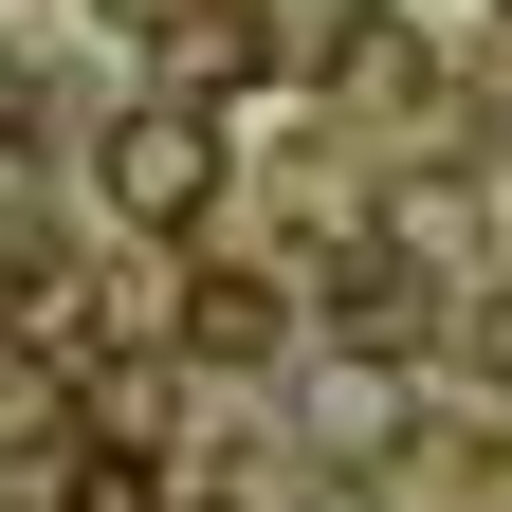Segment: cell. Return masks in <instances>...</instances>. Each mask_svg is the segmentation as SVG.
Instances as JSON below:
<instances>
[{"label": "cell", "instance_id": "1", "mask_svg": "<svg viewBox=\"0 0 512 512\" xmlns=\"http://www.w3.org/2000/svg\"><path fill=\"white\" fill-rule=\"evenodd\" d=\"M202 183H220V128H202V92H165V110H128V128H110V202H128V220H183Z\"/></svg>", "mask_w": 512, "mask_h": 512}, {"label": "cell", "instance_id": "2", "mask_svg": "<svg viewBox=\"0 0 512 512\" xmlns=\"http://www.w3.org/2000/svg\"><path fill=\"white\" fill-rule=\"evenodd\" d=\"M330 330H348V348H421V330H439V293L403 275V256H348V275H330Z\"/></svg>", "mask_w": 512, "mask_h": 512}, {"label": "cell", "instance_id": "3", "mask_svg": "<svg viewBox=\"0 0 512 512\" xmlns=\"http://www.w3.org/2000/svg\"><path fill=\"white\" fill-rule=\"evenodd\" d=\"M183 330H202V366H256L293 311H275V275H202V311H183Z\"/></svg>", "mask_w": 512, "mask_h": 512}, {"label": "cell", "instance_id": "4", "mask_svg": "<svg viewBox=\"0 0 512 512\" xmlns=\"http://www.w3.org/2000/svg\"><path fill=\"white\" fill-rule=\"evenodd\" d=\"M74 512H147V476H128V458H110V476H92V494H74Z\"/></svg>", "mask_w": 512, "mask_h": 512}]
</instances>
